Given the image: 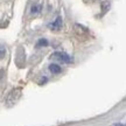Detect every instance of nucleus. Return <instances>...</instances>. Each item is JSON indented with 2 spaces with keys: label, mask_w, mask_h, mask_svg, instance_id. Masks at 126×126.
<instances>
[{
  "label": "nucleus",
  "mask_w": 126,
  "mask_h": 126,
  "mask_svg": "<svg viewBox=\"0 0 126 126\" xmlns=\"http://www.w3.org/2000/svg\"><path fill=\"white\" fill-rule=\"evenodd\" d=\"M21 94H22V90H21L20 88H14V89H12V90L8 92V94L6 96V98H5V105H6V108H12V106H14L15 104L18 103V100L20 99Z\"/></svg>",
  "instance_id": "f257e3e1"
},
{
  "label": "nucleus",
  "mask_w": 126,
  "mask_h": 126,
  "mask_svg": "<svg viewBox=\"0 0 126 126\" xmlns=\"http://www.w3.org/2000/svg\"><path fill=\"white\" fill-rule=\"evenodd\" d=\"M49 59L51 61H57V62H62V63H71L72 61L71 56H69L64 51H55V53L50 55Z\"/></svg>",
  "instance_id": "f03ea898"
},
{
  "label": "nucleus",
  "mask_w": 126,
  "mask_h": 126,
  "mask_svg": "<svg viewBox=\"0 0 126 126\" xmlns=\"http://www.w3.org/2000/svg\"><path fill=\"white\" fill-rule=\"evenodd\" d=\"M62 27H63V19H62V16H60V15L55 19L53 22H50L49 25H48V28H49L50 31H55V32L60 31Z\"/></svg>",
  "instance_id": "7ed1b4c3"
},
{
  "label": "nucleus",
  "mask_w": 126,
  "mask_h": 126,
  "mask_svg": "<svg viewBox=\"0 0 126 126\" xmlns=\"http://www.w3.org/2000/svg\"><path fill=\"white\" fill-rule=\"evenodd\" d=\"M25 60H26V54H25V50L22 49V47H19L18 49V54H16V59H15V62L20 68H22L25 65Z\"/></svg>",
  "instance_id": "20e7f679"
},
{
  "label": "nucleus",
  "mask_w": 126,
  "mask_h": 126,
  "mask_svg": "<svg viewBox=\"0 0 126 126\" xmlns=\"http://www.w3.org/2000/svg\"><path fill=\"white\" fill-rule=\"evenodd\" d=\"M42 8H43L42 2H34L31 6V15H33V16L40 15L41 12H42Z\"/></svg>",
  "instance_id": "39448f33"
},
{
  "label": "nucleus",
  "mask_w": 126,
  "mask_h": 126,
  "mask_svg": "<svg viewBox=\"0 0 126 126\" xmlns=\"http://www.w3.org/2000/svg\"><path fill=\"white\" fill-rule=\"evenodd\" d=\"M74 28H75V32H76L78 35H86V34L89 33L88 28H85L84 26H82V25H79V23H75Z\"/></svg>",
  "instance_id": "423d86ee"
},
{
  "label": "nucleus",
  "mask_w": 126,
  "mask_h": 126,
  "mask_svg": "<svg viewBox=\"0 0 126 126\" xmlns=\"http://www.w3.org/2000/svg\"><path fill=\"white\" fill-rule=\"evenodd\" d=\"M48 69H49V71L51 72V74H54V75H57V74L61 72V67H60L59 64H56V63H50Z\"/></svg>",
  "instance_id": "0eeeda50"
},
{
  "label": "nucleus",
  "mask_w": 126,
  "mask_h": 126,
  "mask_svg": "<svg viewBox=\"0 0 126 126\" xmlns=\"http://www.w3.org/2000/svg\"><path fill=\"white\" fill-rule=\"evenodd\" d=\"M48 46H49V42L46 40V39H40V40L37 41V43H36L37 48H40V47H48Z\"/></svg>",
  "instance_id": "6e6552de"
},
{
  "label": "nucleus",
  "mask_w": 126,
  "mask_h": 126,
  "mask_svg": "<svg viewBox=\"0 0 126 126\" xmlns=\"http://www.w3.org/2000/svg\"><path fill=\"white\" fill-rule=\"evenodd\" d=\"M109 8H110V4H109L108 1H103V2H102V12H103V13H106L109 11Z\"/></svg>",
  "instance_id": "1a4fd4ad"
},
{
  "label": "nucleus",
  "mask_w": 126,
  "mask_h": 126,
  "mask_svg": "<svg viewBox=\"0 0 126 126\" xmlns=\"http://www.w3.org/2000/svg\"><path fill=\"white\" fill-rule=\"evenodd\" d=\"M4 55H5V47L1 46V59H4Z\"/></svg>",
  "instance_id": "9d476101"
},
{
  "label": "nucleus",
  "mask_w": 126,
  "mask_h": 126,
  "mask_svg": "<svg viewBox=\"0 0 126 126\" xmlns=\"http://www.w3.org/2000/svg\"><path fill=\"white\" fill-rule=\"evenodd\" d=\"M113 126H126V125H124V124H114Z\"/></svg>",
  "instance_id": "9b49d317"
}]
</instances>
